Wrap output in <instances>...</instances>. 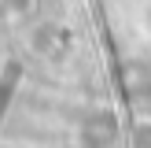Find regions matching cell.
I'll return each instance as SVG.
<instances>
[{"label":"cell","mask_w":151,"mask_h":148,"mask_svg":"<svg viewBox=\"0 0 151 148\" xmlns=\"http://www.w3.org/2000/svg\"><path fill=\"white\" fill-rule=\"evenodd\" d=\"M133 148H151V115L133 122Z\"/></svg>","instance_id":"cell-1"}]
</instances>
